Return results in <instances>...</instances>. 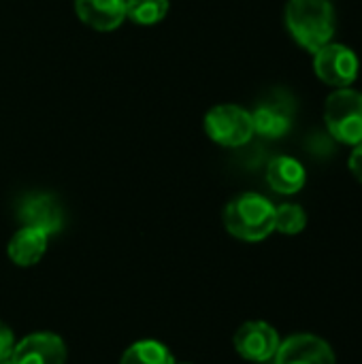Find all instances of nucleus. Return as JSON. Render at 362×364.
Listing matches in <instances>:
<instances>
[{"label":"nucleus","instance_id":"nucleus-11","mask_svg":"<svg viewBox=\"0 0 362 364\" xmlns=\"http://www.w3.org/2000/svg\"><path fill=\"white\" fill-rule=\"evenodd\" d=\"M47 243H49V235L32 228V226H21L9 241L6 254L11 258L13 264L17 267H34L43 260L45 252H47Z\"/></svg>","mask_w":362,"mask_h":364},{"label":"nucleus","instance_id":"nucleus-9","mask_svg":"<svg viewBox=\"0 0 362 364\" xmlns=\"http://www.w3.org/2000/svg\"><path fill=\"white\" fill-rule=\"evenodd\" d=\"M17 215L23 226L38 228V230L47 232L49 237L60 232L62 224H64V213H62L58 198L51 194H45V192L28 194L26 198H21Z\"/></svg>","mask_w":362,"mask_h":364},{"label":"nucleus","instance_id":"nucleus-14","mask_svg":"<svg viewBox=\"0 0 362 364\" xmlns=\"http://www.w3.org/2000/svg\"><path fill=\"white\" fill-rule=\"evenodd\" d=\"M171 350L154 339H143L132 343L119 358V364H175Z\"/></svg>","mask_w":362,"mask_h":364},{"label":"nucleus","instance_id":"nucleus-13","mask_svg":"<svg viewBox=\"0 0 362 364\" xmlns=\"http://www.w3.org/2000/svg\"><path fill=\"white\" fill-rule=\"evenodd\" d=\"M254 134L265 139H280L292 126V111L284 102H265L256 111H252Z\"/></svg>","mask_w":362,"mask_h":364},{"label":"nucleus","instance_id":"nucleus-16","mask_svg":"<svg viewBox=\"0 0 362 364\" xmlns=\"http://www.w3.org/2000/svg\"><path fill=\"white\" fill-rule=\"evenodd\" d=\"M307 226V213L303 207L286 203L275 207V230L282 235H299Z\"/></svg>","mask_w":362,"mask_h":364},{"label":"nucleus","instance_id":"nucleus-19","mask_svg":"<svg viewBox=\"0 0 362 364\" xmlns=\"http://www.w3.org/2000/svg\"><path fill=\"white\" fill-rule=\"evenodd\" d=\"M0 364H13V360L11 358H4V360H0Z\"/></svg>","mask_w":362,"mask_h":364},{"label":"nucleus","instance_id":"nucleus-5","mask_svg":"<svg viewBox=\"0 0 362 364\" xmlns=\"http://www.w3.org/2000/svg\"><path fill=\"white\" fill-rule=\"evenodd\" d=\"M358 68L356 53L341 43L331 41L314 53V70L318 79L335 90L350 87L358 77Z\"/></svg>","mask_w":362,"mask_h":364},{"label":"nucleus","instance_id":"nucleus-10","mask_svg":"<svg viewBox=\"0 0 362 364\" xmlns=\"http://www.w3.org/2000/svg\"><path fill=\"white\" fill-rule=\"evenodd\" d=\"M75 11L85 26L111 32L126 19V0H75Z\"/></svg>","mask_w":362,"mask_h":364},{"label":"nucleus","instance_id":"nucleus-15","mask_svg":"<svg viewBox=\"0 0 362 364\" xmlns=\"http://www.w3.org/2000/svg\"><path fill=\"white\" fill-rule=\"evenodd\" d=\"M169 13V0H126V17L141 26H154Z\"/></svg>","mask_w":362,"mask_h":364},{"label":"nucleus","instance_id":"nucleus-4","mask_svg":"<svg viewBox=\"0 0 362 364\" xmlns=\"http://www.w3.org/2000/svg\"><path fill=\"white\" fill-rule=\"evenodd\" d=\"M207 136L222 147H241L252 141V113L239 105H218L205 115Z\"/></svg>","mask_w":362,"mask_h":364},{"label":"nucleus","instance_id":"nucleus-17","mask_svg":"<svg viewBox=\"0 0 362 364\" xmlns=\"http://www.w3.org/2000/svg\"><path fill=\"white\" fill-rule=\"evenodd\" d=\"M15 335H13V331L4 324V322H0V360H4V358H11V354H13V350H15Z\"/></svg>","mask_w":362,"mask_h":364},{"label":"nucleus","instance_id":"nucleus-1","mask_svg":"<svg viewBox=\"0 0 362 364\" xmlns=\"http://www.w3.org/2000/svg\"><path fill=\"white\" fill-rule=\"evenodd\" d=\"M286 26L301 47L316 53L335 34V9L329 0H288Z\"/></svg>","mask_w":362,"mask_h":364},{"label":"nucleus","instance_id":"nucleus-3","mask_svg":"<svg viewBox=\"0 0 362 364\" xmlns=\"http://www.w3.org/2000/svg\"><path fill=\"white\" fill-rule=\"evenodd\" d=\"M324 122L329 134L346 145L362 143V94L352 87L335 90L326 98Z\"/></svg>","mask_w":362,"mask_h":364},{"label":"nucleus","instance_id":"nucleus-8","mask_svg":"<svg viewBox=\"0 0 362 364\" xmlns=\"http://www.w3.org/2000/svg\"><path fill=\"white\" fill-rule=\"evenodd\" d=\"M66 343L53 333H32L15 343L11 354L13 364H64Z\"/></svg>","mask_w":362,"mask_h":364},{"label":"nucleus","instance_id":"nucleus-7","mask_svg":"<svg viewBox=\"0 0 362 364\" xmlns=\"http://www.w3.org/2000/svg\"><path fill=\"white\" fill-rule=\"evenodd\" d=\"M275 364H337L333 348L318 335L299 333L280 343Z\"/></svg>","mask_w":362,"mask_h":364},{"label":"nucleus","instance_id":"nucleus-20","mask_svg":"<svg viewBox=\"0 0 362 364\" xmlns=\"http://www.w3.org/2000/svg\"><path fill=\"white\" fill-rule=\"evenodd\" d=\"M175 364H190V363H175Z\"/></svg>","mask_w":362,"mask_h":364},{"label":"nucleus","instance_id":"nucleus-6","mask_svg":"<svg viewBox=\"0 0 362 364\" xmlns=\"http://www.w3.org/2000/svg\"><path fill=\"white\" fill-rule=\"evenodd\" d=\"M233 343L241 358H245L250 363L262 364L275 358L282 339L271 324H267L262 320H252L237 328Z\"/></svg>","mask_w":362,"mask_h":364},{"label":"nucleus","instance_id":"nucleus-2","mask_svg":"<svg viewBox=\"0 0 362 364\" xmlns=\"http://www.w3.org/2000/svg\"><path fill=\"white\" fill-rule=\"evenodd\" d=\"M224 226L239 241H265L275 232V205L254 192L241 194L226 205Z\"/></svg>","mask_w":362,"mask_h":364},{"label":"nucleus","instance_id":"nucleus-12","mask_svg":"<svg viewBox=\"0 0 362 364\" xmlns=\"http://www.w3.org/2000/svg\"><path fill=\"white\" fill-rule=\"evenodd\" d=\"M267 181L277 194H297L307 181V173L297 158L277 156L267 166Z\"/></svg>","mask_w":362,"mask_h":364},{"label":"nucleus","instance_id":"nucleus-18","mask_svg":"<svg viewBox=\"0 0 362 364\" xmlns=\"http://www.w3.org/2000/svg\"><path fill=\"white\" fill-rule=\"evenodd\" d=\"M348 166H350V173L362 183V143L354 145V151L348 160Z\"/></svg>","mask_w":362,"mask_h":364}]
</instances>
